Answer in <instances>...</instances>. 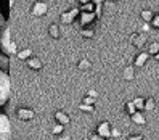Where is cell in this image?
<instances>
[{
	"instance_id": "1",
	"label": "cell",
	"mask_w": 159,
	"mask_h": 140,
	"mask_svg": "<svg viewBox=\"0 0 159 140\" xmlns=\"http://www.w3.org/2000/svg\"><path fill=\"white\" fill-rule=\"evenodd\" d=\"M8 97H10V77L7 71L0 69V106L7 103Z\"/></svg>"
},
{
	"instance_id": "2",
	"label": "cell",
	"mask_w": 159,
	"mask_h": 140,
	"mask_svg": "<svg viewBox=\"0 0 159 140\" xmlns=\"http://www.w3.org/2000/svg\"><path fill=\"white\" fill-rule=\"evenodd\" d=\"M0 49H2V52L7 53V55H13V53H15V45H13V42H11V39H10V26H8V23H7L5 29H3V32H2V39H0Z\"/></svg>"
},
{
	"instance_id": "3",
	"label": "cell",
	"mask_w": 159,
	"mask_h": 140,
	"mask_svg": "<svg viewBox=\"0 0 159 140\" xmlns=\"http://www.w3.org/2000/svg\"><path fill=\"white\" fill-rule=\"evenodd\" d=\"M0 140H11V126L10 119L0 113Z\"/></svg>"
},
{
	"instance_id": "4",
	"label": "cell",
	"mask_w": 159,
	"mask_h": 140,
	"mask_svg": "<svg viewBox=\"0 0 159 140\" xmlns=\"http://www.w3.org/2000/svg\"><path fill=\"white\" fill-rule=\"evenodd\" d=\"M132 42L137 49H142V47L146 44V35L145 34H134L132 35Z\"/></svg>"
},
{
	"instance_id": "5",
	"label": "cell",
	"mask_w": 159,
	"mask_h": 140,
	"mask_svg": "<svg viewBox=\"0 0 159 140\" xmlns=\"http://www.w3.org/2000/svg\"><path fill=\"white\" fill-rule=\"evenodd\" d=\"M148 58H149V53H148V52H142L140 55H137V58H135V66H138V68L145 66L146 61H148Z\"/></svg>"
},
{
	"instance_id": "6",
	"label": "cell",
	"mask_w": 159,
	"mask_h": 140,
	"mask_svg": "<svg viewBox=\"0 0 159 140\" xmlns=\"http://www.w3.org/2000/svg\"><path fill=\"white\" fill-rule=\"evenodd\" d=\"M93 20H95V15H93L92 12H84V13L80 15V23H82L84 26L90 24Z\"/></svg>"
},
{
	"instance_id": "7",
	"label": "cell",
	"mask_w": 159,
	"mask_h": 140,
	"mask_svg": "<svg viewBox=\"0 0 159 140\" xmlns=\"http://www.w3.org/2000/svg\"><path fill=\"white\" fill-rule=\"evenodd\" d=\"M98 134H100L101 137H109V135H111V127H109V124H108V123H101V124L98 126Z\"/></svg>"
},
{
	"instance_id": "8",
	"label": "cell",
	"mask_w": 159,
	"mask_h": 140,
	"mask_svg": "<svg viewBox=\"0 0 159 140\" xmlns=\"http://www.w3.org/2000/svg\"><path fill=\"white\" fill-rule=\"evenodd\" d=\"M132 121H134L135 124H140V126H143V124L146 123V119H145V116H143L142 111H135V113L132 114Z\"/></svg>"
},
{
	"instance_id": "9",
	"label": "cell",
	"mask_w": 159,
	"mask_h": 140,
	"mask_svg": "<svg viewBox=\"0 0 159 140\" xmlns=\"http://www.w3.org/2000/svg\"><path fill=\"white\" fill-rule=\"evenodd\" d=\"M0 69L8 71V55L3 52H0Z\"/></svg>"
},
{
	"instance_id": "10",
	"label": "cell",
	"mask_w": 159,
	"mask_h": 140,
	"mask_svg": "<svg viewBox=\"0 0 159 140\" xmlns=\"http://www.w3.org/2000/svg\"><path fill=\"white\" fill-rule=\"evenodd\" d=\"M140 16H142V20H143L145 23H151L153 18H154V13H153L151 10H143Z\"/></svg>"
},
{
	"instance_id": "11",
	"label": "cell",
	"mask_w": 159,
	"mask_h": 140,
	"mask_svg": "<svg viewBox=\"0 0 159 140\" xmlns=\"http://www.w3.org/2000/svg\"><path fill=\"white\" fill-rule=\"evenodd\" d=\"M122 76H124V79H127V81H132V79L135 77L134 68H132V66H127V68L124 69V72H122Z\"/></svg>"
},
{
	"instance_id": "12",
	"label": "cell",
	"mask_w": 159,
	"mask_h": 140,
	"mask_svg": "<svg viewBox=\"0 0 159 140\" xmlns=\"http://www.w3.org/2000/svg\"><path fill=\"white\" fill-rule=\"evenodd\" d=\"M148 53L149 55H153V57H154V55L156 53H159V42H151V44H148Z\"/></svg>"
},
{
	"instance_id": "13",
	"label": "cell",
	"mask_w": 159,
	"mask_h": 140,
	"mask_svg": "<svg viewBox=\"0 0 159 140\" xmlns=\"http://www.w3.org/2000/svg\"><path fill=\"white\" fill-rule=\"evenodd\" d=\"M154 108H156L154 98H153V97H148V98L145 100V110H154Z\"/></svg>"
},
{
	"instance_id": "14",
	"label": "cell",
	"mask_w": 159,
	"mask_h": 140,
	"mask_svg": "<svg viewBox=\"0 0 159 140\" xmlns=\"http://www.w3.org/2000/svg\"><path fill=\"white\" fill-rule=\"evenodd\" d=\"M134 105H135V108H137V110H145V98L137 97V98L134 100Z\"/></svg>"
},
{
	"instance_id": "15",
	"label": "cell",
	"mask_w": 159,
	"mask_h": 140,
	"mask_svg": "<svg viewBox=\"0 0 159 140\" xmlns=\"http://www.w3.org/2000/svg\"><path fill=\"white\" fill-rule=\"evenodd\" d=\"M57 118H58V121H60L61 124H68V123H69V116L64 114V113H58Z\"/></svg>"
},
{
	"instance_id": "16",
	"label": "cell",
	"mask_w": 159,
	"mask_h": 140,
	"mask_svg": "<svg viewBox=\"0 0 159 140\" xmlns=\"http://www.w3.org/2000/svg\"><path fill=\"white\" fill-rule=\"evenodd\" d=\"M125 111H127L129 114H134V113H135L137 108H135V105H134V101H130V103L125 105Z\"/></svg>"
},
{
	"instance_id": "17",
	"label": "cell",
	"mask_w": 159,
	"mask_h": 140,
	"mask_svg": "<svg viewBox=\"0 0 159 140\" xmlns=\"http://www.w3.org/2000/svg\"><path fill=\"white\" fill-rule=\"evenodd\" d=\"M5 26H7V21H5L2 12H0V39H2V32H3V29H5Z\"/></svg>"
},
{
	"instance_id": "18",
	"label": "cell",
	"mask_w": 159,
	"mask_h": 140,
	"mask_svg": "<svg viewBox=\"0 0 159 140\" xmlns=\"http://www.w3.org/2000/svg\"><path fill=\"white\" fill-rule=\"evenodd\" d=\"M151 26L154 27V29H159V13H157V15H154L153 21H151Z\"/></svg>"
},
{
	"instance_id": "19",
	"label": "cell",
	"mask_w": 159,
	"mask_h": 140,
	"mask_svg": "<svg viewBox=\"0 0 159 140\" xmlns=\"http://www.w3.org/2000/svg\"><path fill=\"white\" fill-rule=\"evenodd\" d=\"M79 68H80V69H89V68H90V61L82 60V61L79 63Z\"/></svg>"
},
{
	"instance_id": "20",
	"label": "cell",
	"mask_w": 159,
	"mask_h": 140,
	"mask_svg": "<svg viewBox=\"0 0 159 140\" xmlns=\"http://www.w3.org/2000/svg\"><path fill=\"white\" fill-rule=\"evenodd\" d=\"M80 110H82V111H87V113H92V111H93V106L89 105V103H85V105H80Z\"/></svg>"
},
{
	"instance_id": "21",
	"label": "cell",
	"mask_w": 159,
	"mask_h": 140,
	"mask_svg": "<svg viewBox=\"0 0 159 140\" xmlns=\"http://www.w3.org/2000/svg\"><path fill=\"white\" fill-rule=\"evenodd\" d=\"M149 29H151V23H145V26L142 27L143 32H149Z\"/></svg>"
},
{
	"instance_id": "22",
	"label": "cell",
	"mask_w": 159,
	"mask_h": 140,
	"mask_svg": "<svg viewBox=\"0 0 159 140\" xmlns=\"http://www.w3.org/2000/svg\"><path fill=\"white\" fill-rule=\"evenodd\" d=\"M129 140H143V137L140 135V134H135V135H130Z\"/></svg>"
},
{
	"instance_id": "23",
	"label": "cell",
	"mask_w": 159,
	"mask_h": 140,
	"mask_svg": "<svg viewBox=\"0 0 159 140\" xmlns=\"http://www.w3.org/2000/svg\"><path fill=\"white\" fill-rule=\"evenodd\" d=\"M82 34L85 35V37H92V35H93V31H90V29H85V31H84Z\"/></svg>"
},
{
	"instance_id": "24",
	"label": "cell",
	"mask_w": 159,
	"mask_h": 140,
	"mask_svg": "<svg viewBox=\"0 0 159 140\" xmlns=\"http://www.w3.org/2000/svg\"><path fill=\"white\" fill-rule=\"evenodd\" d=\"M92 2H93V3H97V5H100V3L103 2V0H92Z\"/></svg>"
},
{
	"instance_id": "25",
	"label": "cell",
	"mask_w": 159,
	"mask_h": 140,
	"mask_svg": "<svg viewBox=\"0 0 159 140\" xmlns=\"http://www.w3.org/2000/svg\"><path fill=\"white\" fill-rule=\"evenodd\" d=\"M79 2H80V3L84 5V3H87V2H90V0H79Z\"/></svg>"
},
{
	"instance_id": "26",
	"label": "cell",
	"mask_w": 159,
	"mask_h": 140,
	"mask_svg": "<svg viewBox=\"0 0 159 140\" xmlns=\"http://www.w3.org/2000/svg\"><path fill=\"white\" fill-rule=\"evenodd\" d=\"M154 58H156V61L159 63V53H156V55H154Z\"/></svg>"
},
{
	"instance_id": "27",
	"label": "cell",
	"mask_w": 159,
	"mask_h": 140,
	"mask_svg": "<svg viewBox=\"0 0 159 140\" xmlns=\"http://www.w3.org/2000/svg\"><path fill=\"white\" fill-rule=\"evenodd\" d=\"M60 140H71V138H69V137H61Z\"/></svg>"
}]
</instances>
